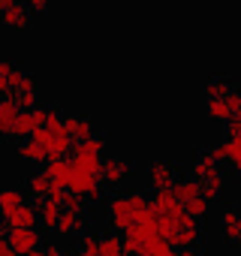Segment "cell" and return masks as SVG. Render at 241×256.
Returning a JSON list of instances; mask_svg holds the SVG:
<instances>
[{"label":"cell","instance_id":"ba28073f","mask_svg":"<svg viewBox=\"0 0 241 256\" xmlns=\"http://www.w3.org/2000/svg\"><path fill=\"white\" fill-rule=\"evenodd\" d=\"M6 238H10L16 256H34V253L42 250V232L36 226L34 229H10Z\"/></svg>","mask_w":241,"mask_h":256},{"label":"cell","instance_id":"e0dca14e","mask_svg":"<svg viewBox=\"0 0 241 256\" xmlns=\"http://www.w3.org/2000/svg\"><path fill=\"white\" fill-rule=\"evenodd\" d=\"M18 114H22V108L16 100H0V139H12Z\"/></svg>","mask_w":241,"mask_h":256},{"label":"cell","instance_id":"ffe728a7","mask_svg":"<svg viewBox=\"0 0 241 256\" xmlns=\"http://www.w3.org/2000/svg\"><path fill=\"white\" fill-rule=\"evenodd\" d=\"M24 202H28L24 190H18V187H4V190H0V220H6L10 214H16Z\"/></svg>","mask_w":241,"mask_h":256},{"label":"cell","instance_id":"6da1fadb","mask_svg":"<svg viewBox=\"0 0 241 256\" xmlns=\"http://www.w3.org/2000/svg\"><path fill=\"white\" fill-rule=\"evenodd\" d=\"M151 211L157 217L160 238L169 241L175 250H193L202 238V223L184 211V205L172 196V190H160L151 199Z\"/></svg>","mask_w":241,"mask_h":256},{"label":"cell","instance_id":"603a6c76","mask_svg":"<svg viewBox=\"0 0 241 256\" xmlns=\"http://www.w3.org/2000/svg\"><path fill=\"white\" fill-rule=\"evenodd\" d=\"M18 160H24V163H30V166H42V163H48V154L34 142V139H24L22 145H18Z\"/></svg>","mask_w":241,"mask_h":256},{"label":"cell","instance_id":"8d00e7d4","mask_svg":"<svg viewBox=\"0 0 241 256\" xmlns=\"http://www.w3.org/2000/svg\"><path fill=\"white\" fill-rule=\"evenodd\" d=\"M48 4H52V0H48Z\"/></svg>","mask_w":241,"mask_h":256},{"label":"cell","instance_id":"f1b7e54d","mask_svg":"<svg viewBox=\"0 0 241 256\" xmlns=\"http://www.w3.org/2000/svg\"><path fill=\"white\" fill-rule=\"evenodd\" d=\"M78 253H90V256H96V253H100V235H94V232H82V238H78Z\"/></svg>","mask_w":241,"mask_h":256},{"label":"cell","instance_id":"d590c367","mask_svg":"<svg viewBox=\"0 0 241 256\" xmlns=\"http://www.w3.org/2000/svg\"><path fill=\"white\" fill-rule=\"evenodd\" d=\"M34 256H46V250H40V253H34Z\"/></svg>","mask_w":241,"mask_h":256},{"label":"cell","instance_id":"e575fe53","mask_svg":"<svg viewBox=\"0 0 241 256\" xmlns=\"http://www.w3.org/2000/svg\"><path fill=\"white\" fill-rule=\"evenodd\" d=\"M178 256H202V253H196V250H181Z\"/></svg>","mask_w":241,"mask_h":256},{"label":"cell","instance_id":"4fadbf2b","mask_svg":"<svg viewBox=\"0 0 241 256\" xmlns=\"http://www.w3.org/2000/svg\"><path fill=\"white\" fill-rule=\"evenodd\" d=\"M46 124V108H30V112H22L18 114V120H16V133H12V139H30L40 126Z\"/></svg>","mask_w":241,"mask_h":256},{"label":"cell","instance_id":"d6a6232c","mask_svg":"<svg viewBox=\"0 0 241 256\" xmlns=\"http://www.w3.org/2000/svg\"><path fill=\"white\" fill-rule=\"evenodd\" d=\"M229 136H241V112L229 120Z\"/></svg>","mask_w":241,"mask_h":256},{"label":"cell","instance_id":"7a4b0ae2","mask_svg":"<svg viewBox=\"0 0 241 256\" xmlns=\"http://www.w3.org/2000/svg\"><path fill=\"white\" fill-rule=\"evenodd\" d=\"M151 214V199L139 190H124V193H114L108 199V226L114 232H130L136 223H142Z\"/></svg>","mask_w":241,"mask_h":256},{"label":"cell","instance_id":"30bf717a","mask_svg":"<svg viewBox=\"0 0 241 256\" xmlns=\"http://www.w3.org/2000/svg\"><path fill=\"white\" fill-rule=\"evenodd\" d=\"M211 154L217 157V163H226L235 172V178L241 181V136H226Z\"/></svg>","mask_w":241,"mask_h":256},{"label":"cell","instance_id":"1f68e13d","mask_svg":"<svg viewBox=\"0 0 241 256\" xmlns=\"http://www.w3.org/2000/svg\"><path fill=\"white\" fill-rule=\"evenodd\" d=\"M46 256H76V253H70V250H64V247H58V244H48V247H46Z\"/></svg>","mask_w":241,"mask_h":256},{"label":"cell","instance_id":"4dcf8cb0","mask_svg":"<svg viewBox=\"0 0 241 256\" xmlns=\"http://www.w3.org/2000/svg\"><path fill=\"white\" fill-rule=\"evenodd\" d=\"M28 10L30 12H46L48 10V0H28Z\"/></svg>","mask_w":241,"mask_h":256},{"label":"cell","instance_id":"836d02e7","mask_svg":"<svg viewBox=\"0 0 241 256\" xmlns=\"http://www.w3.org/2000/svg\"><path fill=\"white\" fill-rule=\"evenodd\" d=\"M12 4H22V0H0V12H4L6 6H12Z\"/></svg>","mask_w":241,"mask_h":256},{"label":"cell","instance_id":"7402d4cb","mask_svg":"<svg viewBox=\"0 0 241 256\" xmlns=\"http://www.w3.org/2000/svg\"><path fill=\"white\" fill-rule=\"evenodd\" d=\"M172 196H175L181 205H187V202H193V199H199V196H202V184H199V181H193V178H181V181H175Z\"/></svg>","mask_w":241,"mask_h":256},{"label":"cell","instance_id":"83f0119b","mask_svg":"<svg viewBox=\"0 0 241 256\" xmlns=\"http://www.w3.org/2000/svg\"><path fill=\"white\" fill-rule=\"evenodd\" d=\"M184 211L190 214V217H196V220H202L208 211H211V202L205 199V196H199V199H193V202H187L184 205Z\"/></svg>","mask_w":241,"mask_h":256},{"label":"cell","instance_id":"44dd1931","mask_svg":"<svg viewBox=\"0 0 241 256\" xmlns=\"http://www.w3.org/2000/svg\"><path fill=\"white\" fill-rule=\"evenodd\" d=\"M6 229H34L36 223H40V217H36V205H30V202H24L16 214H10L6 220Z\"/></svg>","mask_w":241,"mask_h":256},{"label":"cell","instance_id":"52a82bcc","mask_svg":"<svg viewBox=\"0 0 241 256\" xmlns=\"http://www.w3.org/2000/svg\"><path fill=\"white\" fill-rule=\"evenodd\" d=\"M208 118L217 120V124H229L238 112H241V90H229L226 96H217V100H208Z\"/></svg>","mask_w":241,"mask_h":256},{"label":"cell","instance_id":"8992f818","mask_svg":"<svg viewBox=\"0 0 241 256\" xmlns=\"http://www.w3.org/2000/svg\"><path fill=\"white\" fill-rule=\"evenodd\" d=\"M154 238H160V229H157V217H154V211H151L142 223H136L130 232H124V253H127V256H139Z\"/></svg>","mask_w":241,"mask_h":256},{"label":"cell","instance_id":"5bb4252c","mask_svg":"<svg viewBox=\"0 0 241 256\" xmlns=\"http://www.w3.org/2000/svg\"><path fill=\"white\" fill-rule=\"evenodd\" d=\"M30 10L24 6V4H12V6H6L4 12H0V24H4L6 30H28L30 28Z\"/></svg>","mask_w":241,"mask_h":256},{"label":"cell","instance_id":"d4e9b609","mask_svg":"<svg viewBox=\"0 0 241 256\" xmlns=\"http://www.w3.org/2000/svg\"><path fill=\"white\" fill-rule=\"evenodd\" d=\"M46 175L52 178L54 187L66 190V178H70V160H48L46 163Z\"/></svg>","mask_w":241,"mask_h":256},{"label":"cell","instance_id":"5b68a950","mask_svg":"<svg viewBox=\"0 0 241 256\" xmlns=\"http://www.w3.org/2000/svg\"><path fill=\"white\" fill-rule=\"evenodd\" d=\"M18 90H36V78L10 58H0V100H16Z\"/></svg>","mask_w":241,"mask_h":256},{"label":"cell","instance_id":"4316f807","mask_svg":"<svg viewBox=\"0 0 241 256\" xmlns=\"http://www.w3.org/2000/svg\"><path fill=\"white\" fill-rule=\"evenodd\" d=\"M139 256H178V253H175V247H172L169 241H163V238H154V241H151V244H148V247L139 253Z\"/></svg>","mask_w":241,"mask_h":256},{"label":"cell","instance_id":"f546056e","mask_svg":"<svg viewBox=\"0 0 241 256\" xmlns=\"http://www.w3.org/2000/svg\"><path fill=\"white\" fill-rule=\"evenodd\" d=\"M0 256H16V250H12V244L4 232H0Z\"/></svg>","mask_w":241,"mask_h":256},{"label":"cell","instance_id":"2e32d148","mask_svg":"<svg viewBox=\"0 0 241 256\" xmlns=\"http://www.w3.org/2000/svg\"><path fill=\"white\" fill-rule=\"evenodd\" d=\"M220 235L241 247V211L238 208H223V214H220Z\"/></svg>","mask_w":241,"mask_h":256},{"label":"cell","instance_id":"cb8c5ba5","mask_svg":"<svg viewBox=\"0 0 241 256\" xmlns=\"http://www.w3.org/2000/svg\"><path fill=\"white\" fill-rule=\"evenodd\" d=\"M96 256H127L124 253V235H118V232L100 235V253Z\"/></svg>","mask_w":241,"mask_h":256},{"label":"cell","instance_id":"7c38bea8","mask_svg":"<svg viewBox=\"0 0 241 256\" xmlns=\"http://www.w3.org/2000/svg\"><path fill=\"white\" fill-rule=\"evenodd\" d=\"M82 229H88V217H84V208H64L60 205V220H58V235L60 238H72V235H82Z\"/></svg>","mask_w":241,"mask_h":256},{"label":"cell","instance_id":"277c9868","mask_svg":"<svg viewBox=\"0 0 241 256\" xmlns=\"http://www.w3.org/2000/svg\"><path fill=\"white\" fill-rule=\"evenodd\" d=\"M190 178L202 184V196L208 202H217L226 190V175H223V169H220V163L211 151H205L193 160V175Z\"/></svg>","mask_w":241,"mask_h":256},{"label":"cell","instance_id":"9a60e30c","mask_svg":"<svg viewBox=\"0 0 241 256\" xmlns=\"http://www.w3.org/2000/svg\"><path fill=\"white\" fill-rule=\"evenodd\" d=\"M64 130H66V136L72 139V145L88 142L90 136H96V133H94V124H90L88 118H82V114H66V118H64Z\"/></svg>","mask_w":241,"mask_h":256},{"label":"cell","instance_id":"ac0fdd59","mask_svg":"<svg viewBox=\"0 0 241 256\" xmlns=\"http://www.w3.org/2000/svg\"><path fill=\"white\" fill-rule=\"evenodd\" d=\"M24 190H28L36 202H42V199H48V196H52L54 190H60V187H54V184H52V178L46 175V169H40V172H34V175L28 178Z\"/></svg>","mask_w":241,"mask_h":256},{"label":"cell","instance_id":"d6986e66","mask_svg":"<svg viewBox=\"0 0 241 256\" xmlns=\"http://www.w3.org/2000/svg\"><path fill=\"white\" fill-rule=\"evenodd\" d=\"M36 217H40V226L46 232H54L58 229V220H60V202L58 199H42L36 202Z\"/></svg>","mask_w":241,"mask_h":256},{"label":"cell","instance_id":"3957f363","mask_svg":"<svg viewBox=\"0 0 241 256\" xmlns=\"http://www.w3.org/2000/svg\"><path fill=\"white\" fill-rule=\"evenodd\" d=\"M30 139L48 154V160H64V154L72 151V139L64 130V118H60L58 108H46V124L40 126Z\"/></svg>","mask_w":241,"mask_h":256},{"label":"cell","instance_id":"484cf974","mask_svg":"<svg viewBox=\"0 0 241 256\" xmlns=\"http://www.w3.org/2000/svg\"><path fill=\"white\" fill-rule=\"evenodd\" d=\"M229 90H235L232 88V78H223V76H214L208 84H205V96L208 100H217V96H226Z\"/></svg>","mask_w":241,"mask_h":256},{"label":"cell","instance_id":"9c48e42d","mask_svg":"<svg viewBox=\"0 0 241 256\" xmlns=\"http://www.w3.org/2000/svg\"><path fill=\"white\" fill-rule=\"evenodd\" d=\"M130 175H133V166L124 157H106L102 160V172H100L102 184H108V187H124L130 181Z\"/></svg>","mask_w":241,"mask_h":256},{"label":"cell","instance_id":"8fae6325","mask_svg":"<svg viewBox=\"0 0 241 256\" xmlns=\"http://www.w3.org/2000/svg\"><path fill=\"white\" fill-rule=\"evenodd\" d=\"M145 178H148V184L154 187V193L172 190V187H175V166H172L169 160H154V163L145 169Z\"/></svg>","mask_w":241,"mask_h":256}]
</instances>
